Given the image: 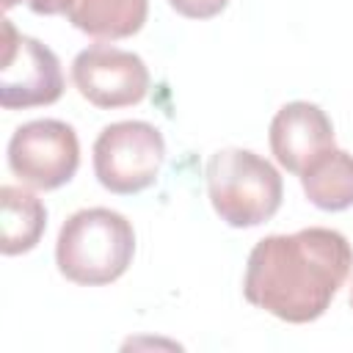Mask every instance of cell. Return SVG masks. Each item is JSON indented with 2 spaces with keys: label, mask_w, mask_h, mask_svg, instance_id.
<instances>
[{
  "label": "cell",
  "mask_w": 353,
  "mask_h": 353,
  "mask_svg": "<svg viewBox=\"0 0 353 353\" xmlns=\"http://www.w3.org/2000/svg\"><path fill=\"white\" fill-rule=\"evenodd\" d=\"M350 268L353 248L336 229L268 234L248 254L243 295L284 323H312L325 314Z\"/></svg>",
  "instance_id": "1"
},
{
  "label": "cell",
  "mask_w": 353,
  "mask_h": 353,
  "mask_svg": "<svg viewBox=\"0 0 353 353\" xmlns=\"http://www.w3.org/2000/svg\"><path fill=\"white\" fill-rule=\"evenodd\" d=\"M135 254L132 223L108 207H88L72 212L55 243L58 270L83 287L110 284L130 268Z\"/></svg>",
  "instance_id": "2"
},
{
  "label": "cell",
  "mask_w": 353,
  "mask_h": 353,
  "mask_svg": "<svg viewBox=\"0 0 353 353\" xmlns=\"http://www.w3.org/2000/svg\"><path fill=\"white\" fill-rule=\"evenodd\" d=\"M207 193L221 221L234 229H248L279 212L284 182L265 157L232 146L207 160Z\"/></svg>",
  "instance_id": "3"
},
{
  "label": "cell",
  "mask_w": 353,
  "mask_h": 353,
  "mask_svg": "<svg viewBox=\"0 0 353 353\" xmlns=\"http://www.w3.org/2000/svg\"><path fill=\"white\" fill-rule=\"evenodd\" d=\"M163 160V132L149 121L108 124L94 141V174L105 190L119 196H132L154 185Z\"/></svg>",
  "instance_id": "4"
},
{
  "label": "cell",
  "mask_w": 353,
  "mask_h": 353,
  "mask_svg": "<svg viewBox=\"0 0 353 353\" xmlns=\"http://www.w3.org/2000/svg\"><path fill=\"white\" fill-rule=\"evenodd\" d=\"M63 94V72L58 55L33 36L3 19V61H0V105L25 110L52 105Z\"/></svg>",
  "instance_id": "5"
},
{
  "label": "cell",
  "mask_w": 353,
  "mask_h": 353,
  "mask_svg": "<svg viewBox=\"0 0 353 353\" xmlns=\"http://www.w3.org/2000/svg\"><path fill=\"white\" fill-rule=\"evenodd\" d=\"M80 165V141L72 124L58 119H33L14 130L8 141V168L22 185L55 190L66 185Z\"/></svg>",
  "instance_id": "6"
},
{
  "label": "cell",
  "mask_w": 353,
  "mask_h": 353,
  "mask_svg": "<svg viewBox=\"0 0 353 353\" xmlns=\"http://www.w3.org/2000/svg\"><path fill=\"white\" fill-rule=\"evenodd\" d=\"M72 80L83 99L97 108H130L149 91V69L141 55L113 47L91 44L72 61Z\"/></svg>",
  "instance_id": "7"
},
{
  "label": "cell",
  "mask_w": 353,
  "mask_h": 353,
  "mask_svg": "<svg viewBox=\"0 0 353 353\" xmlns=\"http://www.w3.org/2000/svg\"><path fill=\"white\" fill-rule=\"evenodd\" d=\"M270 152L290 174H303L306 165L334 146V124L314 102H287L270 121Z\"/></svg>",
  "instance_id": "8"
},
{
  "label": "cell",
  "mask_w": 353,
  "mask_h": 353,
  "mask_svg": "<svg viewBox=\"0 0 353 353\" xmlns=\"http://www.w3.org/2000/svg\"><path fill=\"white\" fill-rule=\"evenodd\" d=\"M77 30L94 39H127L138 33L149 14V0H55Z\"/></svg>",
  "instance_id": "9"
},
{
  "label": "cell",
  "mask_w": 353,
  "mask_h": 353,
  "mask_svg": "<svg viewBox=\"0 0 353 353\" xmlns=\"http://www.w3.org/2000/svg\"><path fill=\"white\" fill-rule=\"evenodd\" d=\"M306 199L325 212H342L353 207V154L345 149H325L301 174Z\"/></svg>",
  "instance_id": "10"
},
{
  "label": "cell",
  "mask_w": 353,
  "mask_h": 353,
  "mask_svg": "<svg viewBox=\"0 0 353 353\" xmlns=\"http://www.w3.org/2000/svg\"><path fill=\"white\" fill-rule=\"evenodd\" d=\"M0 251L6 256L25 254L36 248V243L44 234L47 226V210L41 199H36L30 190L17 188V185H3L0 188Z\"/></svg>",
  "instance_id": "11"
},
{
  "label": "cell",
  "mask_w": 353,
  "mask_h": 353,
  "mask_svg": "<svg viewBox=\"0 0 353 353\" xmlns=\"http://www.w3.org/2000/svg\"><path fill=\"white\" fill-rule=\"evenodd\" d=\"M168 6L188 19H210L218 17L229 6V0H168Z\"/></svg>",
  "instance_id": "12"
},
{
  "label": "cell",
  "mask_w": 353,
  "mask_h": 353,
  "mask_svg": "<svg viewBox=\"0 0 353 353\" xmlns=\"http://www.w3.org/2000/svg\"><path fill=\"white\" fill-rule=\"evenodd\" d=\"M17 3H25L33 14H47V17H52V14H58V8H55V0H3V8L8 11V8H14Z\"/></svg>",
  "instance_id": "13"
},
{
  "label": "cell",
  "mask_w": 353,
  "mask_h": 353,
  "mask_svg": "<svg viewBox=\"0 0 353 353\" xmlns=\"http://www.w3.org/2000/svg\"><path fill=\"white\" fill-rule=\"evenodd\" d=\"M350 306H353V287H350Z\"/></svg>",
  "instance_id": "14"
}]
</instances>
